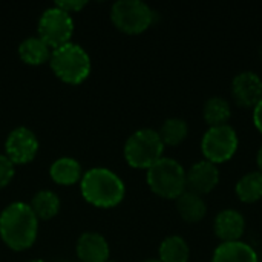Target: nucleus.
Returning <instances> with one entry per match:
<instances>
[{
    "mask_svg": "<svg viewBox=\"0 0 262 262\" xmlns=\"http://www.w3.org/2000/svg\"><path fill=\"white\" fill-rule=\"evenodd\" d=\"M143 262H161L160 259H147V261H143Z\"/></svg>",
    "mask_w": 262,
    "mask_h": 262,
    "instance_id": "obj_27",
    "label": "nucleus"
},
{
    "mask_svg": "<svg viewBox=\"0 0 262 262\" xmlns=\"http://www.w3.org/2000/svg\"><path fill=\"white\" fill-rule=\"evenodd\" d=\"M109 244L100 233L86 232L77 241V256L80 262H106L109 261Z\"/></svg>",
    "mask_w": 262,
    "mask_h": 262,
    "instance_id": "obj_13",
    "label": "nucleus"
},
{
    "mask_svg": "<svg viewBox=\"0 0 262 262\" xmlns=\"http://www.w3.org/2000/svg\"><path fill=\"white\" fill-rule=\"evenodd\" d=\"M78 262H80V261H78Z\"/></svg>",
    "mask_w": 262,
    "mask_h": 262,
    "instance_id": "obj_30",
    "label": "nucleus"
},
{
    "mask_svg": "<svg viewBox=\"0 0 262 262\" xmlns=\"http://www.w3.org/2000/svg\"><path fill=\"white\" fill-rule=\"evenodd\" d=\"M238 149V135L236 130L229 126L209 127L201 140V150L207 161L213 164L229 161Z\"/></svg>",
    "mask_w": 262,
    "mask_h": 262,
    "instance_id": "obj_8",
    "label": "nucleus"
},
{
    "mask_svg": "<svg viewBox=\"0 0 262 262\" xmlns=\"http://www.w3.org/2000/svg\"><path fill=\"white\" fill-rule=\"evenodd\" d=\"M80 189L83 198L89 204L101 209H112L118 206L126 195L123 180L104 167L89 169L81 177Z\"/></svg>",
    "mask_w": 262,
    "mask_h": 262,
    "instance_id": "obj_2",
    "label": "nucleus"
},
{
    "mask_svg": "<svg viewBox=\"0 0 262 262\" xmlns=\"http://www.w3.org/2000/svg\"><path fill=\"white\" fill-rule=\"evenodd\" d=\"M236 196L246 204L256 203L262 198V173L259 170L249 172L239 178L235 186Z\"/></svg>",
    "mask_w": 262,
    "mask_h": 262,
    "instance_id": "obj_18",
    "label": "nucleus"
},
{
    "mask_svg": "<svg viewBox=\"0 0 262 262\" xmlns=\"http://www.w3.org/2000/svg\"><path fill=\"white\" fill-rule=\"evenodd\" d=\"M106 262H115V261H111V259H109V261H106Z\"/></svg>",
    "mask_w": 262,
    "mask_h": 262,
    "instance_id": "obj_29",
    "label": "nucleus"
},
{
    "mask_svg": "<svg viewBox=\"0 0 262 262\" xmlns=\"http://www.w3.org/2000/svg\"><path fill=\"white\" fill-rule=\"evenodd\" d=\"M164 144L154 129L134 132L124 144V158L135 169H150L163 158Z\"/></svg>",
    "mask_w": 262,
    "mask_h": 262,
    "instance_id": "obj_5",
    "label": "nucleus"
},
{
    "mask_svg": "<svg viewBox=\"0 0 262 262\" xmlns=\"http://www.w3.org/2000/svg\"><path fill=\"white\" fill-rule=\"evenodd\" d=\"M57 8L66 11L68 14H72V12H78L80 9H83L86 6V2H80V0H61V2H57L55 3Z\"/></svg>",
    "mask_w": 262,
    "mask_h": 262,
    "instance_id": "obj_24",
    "label": "nucleus"
},
{
    "mask_svg": "<svg viewBox=\"0 0 262 262\" xmlns=\"http://www.w3.org/2000/svg\"><path fill=\"white\" fill-rule=\"evenodd\" d=\"M49 175L57 184L71 186V184H75L81 178V166L77 160L63 157V158L55 160L51 164Z\"/></svg>",
    "mask_w": 262,
    "mask_h": 262,
    "instance_id": "obj_17",
    "label": "nucleus"
},
{
    "mask_svg": "<svg viewBox=\"0 0 262 262\" xmlns=\"http://www.w3.org/2000/svg\"><path fill=\"white\" fill-rule=\"evenodd\" d=\"M177 212L178 215L187 221V223H198L201 221L206 213H207V206L203 196L193 193V192H183L177 200H175Z\"/></svg>",
    "mask_w": 262,
    "mask_h": 262,
    "instance_id": "obj_15",
    "label": "nucleus"
},
{
    "mask_svg": "<svg viewBox=\"0 0 262 262\" xmlns=\"http://www.w3.org/2000/svg\"><path fill=\"white\" fill-rule=\"evenodd\" d=\"M14 164L6 155H0V189L6 187L14 178Z\"/></svg>",
    "mask_w": 262,
    "mask_h": 262,
    "instance_id": "obj_23",
    "label": "nucleus"
},
{
    "mask_svg": "<svg viewBox=\"0 0 262 262\" xmlns=\"http://www.w3.org/2000/svg\"><path fill=\"white\" fill-rule=\"evenodd\" d=\"M256 163H258V167H259V172L262 173V144L258 150V155H256Z\"/></svg>",
    "mask_w": 262,
    "mask_h": 262,
    "instance_id": "obj_26",
    "label": "nucleus"
},
{
    "mask_svg": "<svg viewBox=\"0 0 262 262\" xmlns=\"http://www.w3.org/2000/svg\"><path fill=\"white\" fill-rule=\"evenodd\" d=\"M5 150L12 164H26L37 155L38 140L31 129L15 127L5 141Z\"/></svg>",
    "mask_w": 262,
    "mask_h": 262,
    "instance_id": "obj_9",
    "label": "nucleus"
},
{
    "mask_svg": "<svg viewBox=\"0 0 262 262\" xmlns=\"http://www.w3.org/2000/svg\"><path fill=\"white\" fill-rule=\"evenodd\" d=\"M215 235L223 243H235L239 241L246 230V220L243 213L233 209H224L221 210L213 223Z\"/></svg>",
    "mask_w": 262,
    "mask_h": 262,
    "instance_id": "obj_12",
    "label": "nucleus"
},
{
    "mask_svg": "<svg viewBox=\"0 0 262 262\" xmlns=\"http://www.w3.org/2000/svg\"><path fill=\"white\" fill-rule=\"evenodd\" d=\"M253 123L256 126V129L262 134V98L259 103L253 107Z\"/></svg>",
    "mask_w": 262,
    "mask_h": 262,
    "instance_id": "obj_25",
    "label": "nucleus"
},
{
    "mask_svg": "<svg viewBox=\"0 0 262 262\" xmlns=\"http://www.w3.org/2000/svg\"><path fill=\"white\" fill-rule=\"evenodd\" d=\"M212 262H258V255L246 243H221L213 252Z\"/></svg>",
    "mask_w": 262,
    "mask_h": 262,
    "instance_id": "obj_14",
    "label": "nucleus"
},
{
    "mask_svg": "<svg viewBox=\"0 0 262 262\" xmlns=\"http://www.w3.org/2000/svg\"><path fill=\"white\" fill-rule=\"evenodd\" d=\"M54 74L64 83L80 84L91 74V57L77 43H66L52 49L49 58Z\"/></svg>",
    "mask_w": 262,
    "mask_h": 262,
    "instance_id": "obj_3",
    "label": "nucleus"
},
{
    "mask_svg": "<svg viewBox=\"0 0 262 262\" xmlns=\"http://www.w3.org/2000/svg\"><path fill=\"white\" fill-rule=\"evenodd\" d=\"M111 18L126 34H141L155 20L154 9L141 0H120L112 5Z\"/></svg>",
    "mask_w": 262,
    "mask_h": 262,
    "instance_id": "obj_6",
    "label": "nucleus"
},
{
    "mask_svg": "<svg viewBox=\"0 0 262 262\" xmlns=\"http://www.w3.org/2000/svg\"><path fill=\"white\" fill-rule=\"evenodd\" d=\"M150 190L166 200H177L186 192V170L173 158H161L146 175Z\"/></svg>",
    "mask_w": 262,
    "mask_h": 262,
    "instance_id": "obj_4",
    "label": "nucleus"
},
{
    "mask_svg": "<svg viewBox=\"0 0 262 262\" xmlns=\"http://www.w3.org/2000/svg\"><path fill=\"white\" fill-rule=\"evenodd\" d=\"M161 141L164 146H178L181 144L187 135H189V124L186 120L183 118H178V117H172V118H167L160 132H158Z\"/></svg>",
    "mask_w": 262,
    "mask_h": 262,
    "instance_id": "obj_22",
    "label": "nucleus"
},
{
    "mask_svg": "<svg viewBox=\"0 0 262 262\" xmlns=\"http://www.w3.org/2000/svg\"><path fill=\"white\" fill-rule=\"evenodd\" d=\"M29 262H45V261H41V259H35V261H29Z\"/></svg>",
    "mask_w": 262,
    "mask_h": 262,
    "instance_id": "obj_28",
    "label": "nucleus"
},
{
    "mask_svg": "<svg viewBox=\"0 0 262 262\" xmlns=\"http://www.w3.org/2000/svg\"><path fill=\"white\" fill-rule=\"evenodd\" d=\"M220 183V170L216 164L203 160L195 163L186 172V190L200 196L210 193Z\"/></svg>",
    "mask_w": 262,
    "mask_h": 262,
    "instance_id": "obj_10",
    "label": "nucleus"
},
{
    "mask_svg": "<svg viewBox=\"0 0 262 262\" xmlns=\"http://www.w3.org/2000/svg\"><path fill=\"white\" fill-rule=\"evenodd\" d=\"M158 255L161 262H189L190 249L184 238L173 235L161 243Z\"/></svg>",
    "mask_w": 262,
    "mask_h": 262,
    "instance_id": "obj_20",
    "label": "nucleus"
},
{
    "mask_svg": "<svg viewBox=\"0 0 262 262\" xmlns=\"http://www.w3.org/2000/svg\"><path fill=\"white\" fill-rule=\"evenodd\" d=\"M74 32L72 15L57 8H48L43 11L38 20V37L52 49H57L71 41Z\"/></svg>",
    "mask_w": 262,
    "mask_h": 262,
    "instance_id": "obj_7",
    "label": "nucleus"
},
{
    "mask_svg": "<svg viewBox=\"0 0 262 262\" xmlns=\"http://www.w3.org/2000/svg\"><path fill=\"white\" fill-rule=\"evenodd\" d=\"M38 233V220L29 204L12 203L0 213V238L15 252L34 246Z\"/></svg>",
    "mask_w": 262,
    "mask_h": 262,
    "instance_id": "obj_1",
    "label": "nucleus"
},
{
    "mask_svg": "<svg viewBox=\"0 0 262 262\" xmlns=\"http://www.w3.org/2000/svg\"><path fill=\"white\" fill-rule=\"evenodd\" d=\"M18 55L26 64L38 66L51 58V48L40 37H28L20 43Z\"/></svg>",
    "mask_w": 262,
    "mask_h": 262,
    "instance_id": "obj_16",
    "label": "nucleus"
},
{
    "mask_svg": "<svg viewBox=\"0 0 262 262\" xmlns=\"http://www.w3.org/2000/svg\"><path fill=\"white\" fill-rule=\"evenodd\" d=\"M232 97L241 107H255L262 98V78L253 71L239 72L232 81Z\"/></svg>",
    "mask_w": 262,
    "mask_h": 262,
    "instance_id": "obj_11",
    "label": "nucleus"
},
{
    "mask_svg": "<svg viewBox=\"0 0 262 262\" xmlns=\"http://www.w3.org/2000/svg\"><path fill=\"white\" fill-rule=\"evenodd\" d=\"M37 220H51L60 210V198L52 190H40L32 196L29 204Z\"/></svg>",
    "mask_w": 262,
    "mask_h": 262,
    "instance_id": "obj_21",
    "label": "nucleus"
},
{
    "mask_svg": "<svg viewBox=\"0 0 262 262\" xmlns=\"http://www.w3.org/2000/svg\"><path fill=\"white\" fill-rule=\"evenodd\" d=\"M230 115H232L230 103L226 98H223V97H210L204 103L203 117H204V121L210 127H216V126L227 124Z\"/></svg>",
    "mask_w": 262,
    "mask_h": 262,
    "instance_id": "obj_19",
    "label": "nucleus"
}]
</instances>
